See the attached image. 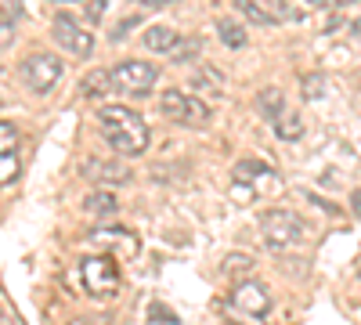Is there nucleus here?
I'll list each match as a JSON object with an SVG mask.
<instances>
[{
	"mask_svg": "<svg viewBox=\"0 0 361 325\" xmlns=\"http://www.w3.org/2000/svg\"><path fill=\"white\" fill-rule=\"evenodd\" d=\"M98 123H102L105 141L119 156H141L148 149V127L137 112H130L123 105H105L98 112Z\"/></svg>",
	"mask_w": 361,
	"mask_h": 325,
	"instance_id": "nucleus-1",
	"label": "nucleus"
},
{
	"mask_svg": "<svg viewBox=\"0 0 361 325\" xmlns=\"http://www.w3.org/2000/svg\"><path fill=\"white\" fill-rule=\"evenodd\" d=\"M195 51H199V40H180L170 51V58H173V62H188V58H195Z\"/></svg>",
	"mask_w": 361,
	"mask_h": 325,
	"instance_id": "nucleus-21",
	"label": "nucleus"
},
{
	"mask_svg": "<svg viewBox=\"0 0 361 325\" xmlns=\"http://www.w3.org/2000/svg\"><path fill=\"white\" fill-rule=\"evenodd\" d=\"M357 278H361V271H357Z\"/></svg>",
	"mask_w": 361,
	"mask_h": 325,
	"instance_id": "nucleus-32",
	"label": "nucleus"
},
{
	"mask_svg": "<svg viewBox=\"0 0 361 325\" xmlns=\"http://www.w3.org/2000/svg\"><path fill=\"white\" fill-rule=\"evenodd\" d=\"M235 8L243 11L250 22H257V25H275V22H282L289 15L286 0H235Z\"/></svg>",
	"mask_w": 361,
	"mask_h": 325,
	"instance_id": "nucleus-9",
	"label": "nucleus"
},
{
	"mask_svg": "<svg viewBox=\"0 0 361 325\" xmlns=\"http://www.w3.org/2000/svg\"><path fill=\"white\" fill-rule=\"evenodd\" d=\"M231 195H235V202H253V199H257V188H250V185H243V181H235Z\"/></svg>",
	"mask_w": 361,
	"mask_h": 325,
	"instance_id": "nucleus-23",
	"label": "nucleus"
},
{
	"mask_svg": "<svg viewBox=\"0 0 361 325\" xmlns=\"http://www.w3.org/2000/svg\"><path fill=\"white\" fill-rule=\"evenodd\" d=\"M90 239L102 246H123L127 253H137V239L127 228H98V231H90Z\"/></svg>",
	"mask_w": 361,
	"mask_h": 325,
	"instance_id": "nucleus-12",
	"label": "nucleus"
},
{
	"mask_svg": "<svg viewBox=\"0 0 361 325\" xmlns=\"http://www.w3.org/2000/svg\"><path fill=\"white\" fill-rule=\"evenodd\" d=\"M83 210L87 214H112L116 210V195L112 192H90L83 199Z\"/></svg>",
	"mask_w": 361,
	"mask_h": 325,
	"instance_id": "nucleus-18",
	"label": "nucleus"
},
{
	"mask_svg": "<svg viewBox=\"0 0 361 325\" xmlns=\"http://www.w3.org/2000/svg\"><path fill=\"white\" fill-rule=\"evenodd\" d=\"M109 87H112V73L102 69V73H90V76L83 80V94H87V98H94V94H105Z\"/></svg>",
	"mask_w": 361,
	"mask_h": 325,
	"instance_id": "nucleus-19",
	"label": "nucleus"
},
{
	"mask_svg": "<svg viewBox=\"0 0 361 325\" xmlns=\"http://www.w3.org/2000/svg\"><path fill=\"white\" fill-rule=\"evenodd\" d=\"M228 304H231L235 311H243V314L267 318V311H271V293H267L264 282H257V278H243V282H235V286H231Z\"/></svg>",
	"mask_w": 361,
	"mask_h": 325,
	"instance_id": "nucleus-7",
	"label": "nucleus"
},
{
	"mask_svg": "<svg viewBox=\"0 0 361 325\" xmlns=\"http://www.w3.org/2000/svg\"><path fill=\"white\" fill-rule=\"evenodd\" d=\"M80 282L90 297H102V293H116L119 286V268L109 253H90L80 260Z\"/></svg>",
	"mask_w": 361,
	"mask_h": 325,
	"instance_id": "nucleus-4",
	"label": "nucleus"
},
{
	"mask_svg": "<svg viewBox=\"0 0 361 325\" xmlns=\"http://www.w3.org/2000/svg\"><path fill=\"white\" fill-rule=\"evenodd\" d=\"M87 177L105 181V185H127V181H130V170H127L123 163H90V166H87Z\"/></svg>",
	"mask_w": 361,
	"mask_h": 325,
	"instance_id": "nucleus-11",
	"label": "nucleus"
},
{
	"mask_svg": "<svg viewBox=\"0 0 361 325\" xmlns=\"http://www.w3.org/2000/svg\"><path fill=\"white\" fill-rule=\"evenodd\" d=\"M350 25H354V33H357V37H361V18H354V22H350Z\"/></svg>",
	"mask_w": 361,
	"mask_h": 325,
	"instance_id": "nucleus-30",
	"label": "nucleus"
},
{
	"mask_svg": "<svg viewBox=\"0 0 361 325\" xmlns=\"http://www.w3.org/2000/svg\"><path fill=\"white\" fill-rule=\"evenodd\" d=\"M58 4H62V0H58Z\"/></svg>",
	"mask_w": 361,
	"mask_h": 325,
	"instance_id": "nucleus-33",
	"label": "nucleus"
},
{
	"mask_svg": "<svg viewBox=\"0 0 361 325\" xmlns=\"http://www.w3.org/2000/svg\"><path fill=\"white\" fill-rule=\"evenodd\" d=\"M134 4H145V8H166L173 0H134Z\"/></svg>",
	"mask_w": 361,
	"mask_h": 325,
	"instance_id": "nucleus-27",
	"label": "nucleus"
},
{
	"mask_svg": "<svg viewBox=\"0 0 361 325\" xmlns=\"http://www.w3.org/2000/svg\"><path fill=\"white\" fill-rule=\"evenodd\" d=\"M177 44H180V40H177V33H173L170 25H152V29H148V33H145V47H148V51L170 54V51H173Z\"/></svg>",
	"mask_w": 361,
	"mask_h": 325,
	"instance_id": "nucleus-14",
	"label": "nucleus"
},
{
	"mask_svg": "<svg viewBox=\"0 0 361 325\" xmlns=\"http://www.w3.org/2000/svg\"><path fill=\"white\" fill-rule=\"evenodd\" d=\"M0 177H4V185H11L15 177H18V159L11 152H4V173H0Z\"/></svg>",
	"mask_w": 361,
	"mask_h": 325,
	"instance_id": "nucleus-24",
	"label": "nucleus"
},
{
	"mask_svg": "<svg viewBox=\"0 0 361 325\" xmlns=\"http://www.w3.org/2000/svg\"><path fill=\"white\" fill-rule=\"evenodd\" d=\"M260 228H264V239L271 250H286V246L300 243V235H304V221L293 210H267L260 217Z\"/></svg>",
	"mask_w": 361,
	"mask_h": 325,
	"instance_id": "nucleus-5",
	"label": "nucleus"
},
{
	"mask_svg": "<svg viewBox=\"0 0 361 325\" xmlns=\"http://www.w3.org/2000/svg\"><path fill=\"white\" fill-rule=\"evenodd\" d=\"M235 181H243V185H257V181H271V166L260 163V159H238L235 163Z\"/></svg>",
	"mask_w": 361,
	"mask_h": 325,
	"instance_id": "nucleus-13",
	"label": "nucleus"
},
{
	"mask_svg": "<svg viewBox=\"0 0 361 325\" xmlns=\"http://www.w3.org/2000/svg\"><path fill=\"white\" fill-rule=\"evenodd\" d=\"M159 112L166 116V120L180 123V127H206L209 123V105L199 102L188 91H177V87H170V91L159 94Z\"/></svg>",
	"mask_w": 361,
	"mask_h": 325,
	"instance_id": "nucleus-2",
	"label": "nucleus"
},
{
	"mask_svg": "<svg viewBox=\"0 0 361 325\" xmlns=\"http://www.w3.org/2000/svg\"><path fill=\"white\" fill-rule=\"evenodd\" d=\"M257 109L267 116V120H275V116L286 109V94L279 91V87H267V91H260V98H257Z\"/></svg>",
	"mask_w": 361,
	"mask_h": 325,
	"instance_id": "nucleus-16",
	"label": "nucleus"
},
{
	"mask_svg": "<svg viewBox=\"0 0 361 325\" xmlns=\"http://www.w3.org/2000/svg\"><path fill=\"white\" fill-rule=\"evenodd\" d=\"M0 325H11V314H4V318H0Z\"/></svg>",
	"mask_w": 361,
	"mask_h": 325,
	"instance_id": "nucleus-31",
	"label": "nucleus"
},
{
	"mask_svg": "<svg viewBox=\"0 0 361 325\" xmlns=\"http://www.w3.org/2000/svg\"><path fill=\"white\" fill-rule=\"evenodd\" d=\"M0 134H4V152H11V149H15V141H18V134H15L11 120H4V127H0Z\"/></svg>",
	"mask_w": 361,
	"mask_h": 325,
	"instance_id": "nucleus-26",
	"label": "nucleus"
},
{
	"mask_svg": "<svg viewBox=\"0 0 361 325\" xmlns=\"http://www.w3.org/2000/svg\"><path fill=\"white\" fill-rule=\"evenodd\" d=\"M314 4H333V8H347V4H354V0H314Z\"/></svg>",
	"mask_w": 361,
	"mask_h": 325,
	"instance_id": "nucleus-28",
	"label": "nucleus"
},
{
	"mask_svg": "<svg viewBox=\"0 0 361 325\" xmlns=\"http://www.w3.org/2000/svg\"><path fill=\"white\" fill-rule=\"evenodd\" d=\"M275 134L282 141H300L304 137V112H296V109H282L275 116Z\"/></svg>",
	"mask_w": 361,
	"mask_h": 325,
	"instance_id": "nucleus-10",
	"label": "nucleus"
},
{
	"mask_svg": "<svg viewBox=\"0 0 361 325\" xmlns=\"http://www.w3.org/2000/svg\"><path fill=\"white\" fill-rule=\"evenodd\" d=\"M224 321H228V325H264V318H253V314H243V311H235L231 304H228V314H224Z\"/></svg>",
	"mask_w": 361,
	"mask_h": 325,
	"instance_id": "nucleus-22",
	"label": "nucleus"
},
{
	"mask_svg": "<svg viewBox=\"0 0 361 325\" xmlns=\"http://www.w3.org/2000/svg\"><path fill=\"white\" fill-rule=\"evenodd\" d=\"M159 83V69L152 62H119L112 69V87H119V91L127 94H148L152 87Z\"/></svg>",
	"mask_w": 361,
	"mask_h": 325,
	"instance_id": "nucleus-6",
	"label": "nucleus"
},
{
	"mask_svg": "<svg viewBox=\"0 0 361 325\" xmlns=\"http://www.w3.org/2000/svg\"><path fill=\"white\" fill-rule=\"evenodd\" d=\"M217 37H221V44L224 47H231V51H238V47H246V25H235V22H217Z\"/></svg>",
	"mask_w": 361,
	"mask_h": 325,
	"instance_id": "nucleus-15",
	"label": "nucleus"
},
{
	"mask_svg": "<svg viewBox=\"0 0 361 325\" xmlns=\"http://www.w3.org/2000/svg\"><path fill=\"white\" fill-rule=\"evenodd\" d=\"M250 271H253V257H246V253H228V260H224V275H228V278L243 282Z\"/></svg>",
	"mask_w": 361,
	"mask_h": 325,
	"instance_id": "nucleus-17",
	"label": "nucleus"
},
{
	"mask_svg": "<svg viewBox=\"0 0 361 325\" xmlns=\"http://www.w3.org/2000/svg\"><path fill=\"white\" fill-rule=\"evenodd\" d=\"M54 40L62 44L66 51L80 54V58H87L90 51H94V37H90L73 15H58V18H54Z\"/></svg>",
	"mask_w": 361,
	"mask_h": 325,
	"instance_id": "nucleus-8",
	"label": "nucleus"
},
{
	"mask_svg": "<svg viewBox=\"0 0 361 325\" xmlns=\"http://www.w3.org/2000/svg\"><path fill=\"white\" fill-rule=\"evenodd\" d=\"M350 206H354V214H357V217H361V188H357V192H354V195H350Z\"/></svg>",
	"mask_w": 361,
	"mask_h": 325,
	"instance_id": "nucleus-29",
	"label": "nucleus"
},
{
	"mask_svg": "<svg viewBox=\"0 0 361 325\" xmlns=\"http://www.w3.org/2000/svg\"><path fill=\"white\" fill-rule=\"evenodd\" d=\"M300 91H304V98H322V94H325V76H322V73L304 76V83H300Z\"/></svg>",
	"mask_w": 361,
	"mask_h": 325,
	"instance_id": "nucleus-20",
	"label": "nucleus"
},
{
	"mask_svg": "<svg viewBox=\"0 0 361 325\" xmlns=\"http://www.w3.org/2000/svg\"><path fill=\"white\" fill-rule=\"evenodd\" d=\"M58 80H62V58H58V54H47V51L25 54V62H22V83H25L33 94L54 91Z\"/></svg>",
	"mask_w": 361,
	"mask_h": 325,
	"instance_id": "nucleus-3",
	"label": "nucleus"
},
{
	"mask_svg": "<svg viewBox=\"0 0 361 325\" xmlns=\"http://www.w3.org/2000/svg\"><path fill=\"white\" fill-rule=\"evenodd\" d=\"M105 11H109V0H87V18L90 22H98Z\"/></svg>",
	"mask_w": 361,
	"mask_h": 325,
	"instance_id": "nucleus-25",
	"label": "nucleus"
}]
</instances>
